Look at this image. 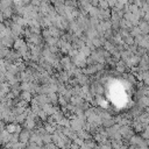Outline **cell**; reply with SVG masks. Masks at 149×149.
<instances>
[{"mask_svg": "<svg viewBox=\"0 0 149 149\" xmlns=\"http://www.w3.org/2000/svg\"><path fill=\"white\" fill-rule=\"evenodd\" d=\"M0 90H2V91L6 93V92H8V90H9V88H8V85H7L6 83H3V81H2V83H0Z\"/></svg>", "mask_w": 149, "mask_h": 149, "instance_id": "1", "label": "cell"}, {"mask_svg": "<svg viewBox=\"0 0 149 149\" xmlns=\"http://www.w3.org/2000/svg\"><path fill=\"white\" fill-rule=\"evenodd\" d=\"M7 55H8V50L1 48V49H0V57L2 58V57H5V56H7Z\"/></svg>", "mask_w": 149, "mask_h": 149, "instance_id": "2", "label": "cell"}, {"mask_svg": "<svg viewBox=\"0 0 149 149\" xmlns=\"http://www.w3.org/2000/svg\"><path fill=\"white\" fill-rule=\"evenodd\" d=\"M14 129H16V127H15V126H13V125H10V126H7V132H9V133H13V132H14Z\"/></svg>", "mask_w": 149, "mask_h": 149, "instance_id": "3", "label": "cell"}, {"mask_svg": "<svg viewBox=\"0 0 149 149\" xmlns=\"http://www.w3.org/2000/svg\"><path fill=\"white\" fill-rule=\"evenodd\" d=\"M5 29H6V26H5L2 22H0V33H2Z\"/></svg>", "mask_w": 149, "mask_h": 149, "instance_id": "4", "label": "cell"}]
</instances>
